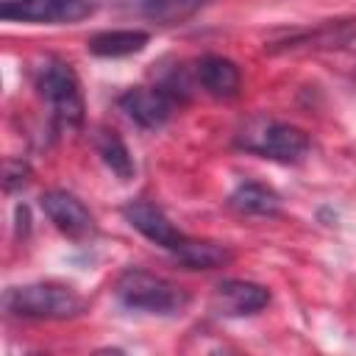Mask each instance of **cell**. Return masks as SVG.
<instances>
[{"mask_svg":"<svg viewBox=\"0 0 356 356\" xmlns=\"http://www.w3.org/2000/svg\"><path fill=\"white\" fill-rule=\"evenodd\" d=\"M95 147H97L103 164H106L120 181H128V178L134 175L131 153H128V147H125V142L120 139L117 131H111V128H100V131L95 134Z\"/></svg>","mask_w":356,"mask_h":356,"instance_id":"14","label":"cell"},{"mask_svg":"<svg viewBox=\"0 0 356 356\" xmlns=\"http://www.w3.org/2000/svg\"><path fill=\"white\" fill-rule=\"evenodd\" d=\"M25 181H28V164L8 159V161H6V189L11 192V189L22 186Z\"/></svg>","mask_w":356,"mask_h":356,"instance_id":"16","label":"cell"},{"mask_svg":"<svg viewBox=\"0 0 356 356\" xmlns=\"http://www.w3.org/2000/svg\"><path fill=\"white\" fill-rule=\"evenodd\" d=\"M95 11L89 0H3V19L36 22V25H61L81 22Z\"/></svg>","mask_w":356,"mask_h":356,"instance_id":"5","label":"cell"},{"mask_svg":"<svg viewBox=\"0 0 356 356\" xmlns=\"http://www.w3.org/2000/svg\"><path fill=\"white\" fill-rule=\"evenodd\" d=\"M270 303V292L261 284L253 281H239V278H228L220 281L214 286L211 295V309L217 314L225 317H245V314H256L259 309H264Z\"/></svg>","mask_w":356,"mask_h":356,"instance_id":"8","label":"cell"},{"mask_svg":"<svg viewBox=\"0 0 356 356\" xmlns=\"http://www.w3.org/2000/svg\"><path fill=\"white\" fill-rule=\"evenodd\" d=\"M3 306L8 314L31 317V320H67L86 309V300L64 284L39 281L25 286H11L3 295Z\"/></svg>","mask_w":356,"mask_h":356,"instance_id":"1","label":"cell"},{"mask_svg":"<svg viewBox=\"0 0 356 356\" xmlns=\"http://www.w3.org/2000/svg\"><path fill=\"white\" fill-rule=\"evenodd\" d=\"M147 33L145 31H134V28H122V31H103V33H95L86 47L89 53L95 56H103V58H120V56H134L139 53L145 44H147Z\"/></svg>","mask_w":356,"mask_h":356,"instance_id":"12","label":"cell"},{"mask_svg":"<svg viewBox=\"0 0 356 356\" xmlns=\"http://www.w3.org/2000/svg\"><path fill=\"white\" fill-rule=\"evenodd\" d=\"M120 108L142 128H161L175 108V100L161 86H136L120 97Z\"/></svg>","mask_w":356,"mask_h":356,"instance_id":"7","label":"cell"},{"mask_svg":"<svg viewBox=\"0 0 356 356\" xmlns=\"http://www.w3.org/2000/svg\"><path fill=\"white\" fill-rule=\"evenodd\" d=\"M228 203H231L236 211H242V214H259V217L278 214V209H281L278 195H275L270 186L256 184V181H245V184H239V186L231 192Z\"/></svg>","mask_w":356,"mask_h":356,"instance_id":"13","label":"cell"},{"mask_svg":"<svg viewBox=\"0 0 356 356\" xmlns=\"http://www.w3.org/2000/svg\"><path fill=\"white\" fill-rule=\"evenodd\" d=\"M203 0H139V11L159 22V25H178L186 22L200 11Z\"/></svg>","mask_w":356,"mask_h":356,"instance_id":"15","label":"cell"},{"mask_svg":"<svg viewBox=\"0 0 356 356\" xmlns=\"http://www.w3.org/2000/svg\"><path fill=\"white\" fill-rule=\"evenodd\" d=\"M114 292L128 309H139V312H150V314H175L189 300L178 284H172L156 273L139 270V267H128L117 278Z\"/></svg>","mask_w":356,"mask_h":356,"instance_id":"2","label":"cell"},{"mask_svg":"<svg viewBox=\"0 0 356 356\" xmlns=\"http://www.w3.org/2000/svg\"><path fill=\"white\" fill-rule=\"evenodd\" d=\"M236 145L256 153V156L284 161V164L300 161L309 153V136L300 128L286 125V122H275V120H261V117L250 120L239 131Z\"/></svg>","mask_w":356,"mask_h":356,"instance_id":"4","label":"cell"},{"mask_svg":"<svg viewBox=\"0 0 356 356\" xmlns=\"http://www.w3.org/2000/svg\"><path fill=\"white\" fill-rule=\"evenodd\" d=\"M122 214H125V220H128L142 236H147L150 242H156V245H161V248H167V250H172V248L184 239V234L167 220V214H164L159 206L147 203V200H131V203L122 209Z\"/></svg>","mask_w":356,"mask_h":356,"instance_id":"9","label":"cell"},{"mask_svg":"<svg viewBox=\"0 0 356 356\" xmlns=\"http://www.w3.org/2000/svg\"><path fill=\"white\" fill-rule=\"evenodd\" d=\"M170 253L189 270H214L234 259L231 248L220 242H209V239H192V236H184Z\"/></svg>","mask_w":356,"mask_h":356,"instance_id":"11","label":"cell"},{"mask_svg":"<svg viewBox=\"0 0 356 356\" xmlns=\"http://www.w3.org/2000/svg\"><path fill=\"white\" fill-rule=\"evenodd\" d=\"M33 86L53 108V117L64 125H78L83 120V95L78 75L61 58H44L33 67Z\"/></svg>","mask_w":356,"mask_h":356,"instance_id":"3","label":"cell"},{"mask_svg":"<svg viewBox=\"0 0 356 356\" xmlns=\"http://www.w3.org/2000/svg\"><path fill=\"white\" fill-rule=\"evenodd\" d=\"M42 211L47 214V220L67 236L81 239L89 236L95 231V220L89 214V209L70 192L64 189H50L42 195Z\"/></svg>","mask_w":356,"mask_h":356,"instance_id":"6","label":"cell"},{"mask_svg":"<svg viewBox=\"0 0 356 356\" xmlns=\"http://www.w3.org/2000/svg\"><path fill=\"white\" fill-rule=\"evenodd\" d=\"M197 81L200 86L211 95V97H234L239 92V83H242V75H239V67L231 61V58H222V56H203L200 64H197Z\"/></svg>","mask_w":356,"mask_h":356,"instance_id":"10","label":"cell"}]
</instances>
